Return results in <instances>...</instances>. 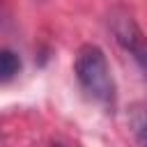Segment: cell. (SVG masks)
Segmentation results:
<instances>
[{
    "mask_svg": "<svg viewBox=\"0 0 147 147\" xmlns=\"http://www.w3.org/2000/svg\"><path fill=\"white\" fill-rule=\"evenodd\" d=\"M131 131L138 142L147 145V110L145 108H133L131 110Z\"/></svg>",
    "mask_w": 147,
    "mask_h": 147,
    "instance_id": "cell-4",
    "label": "cell"
},
{
    "mask_svg": "<svg viewBox=\"0 0 147 147\" xmlns=\"http://www.w3.org/2000/svg\"><path fill=\"white\" fill-rule=\"evenodd\" d=\"M18 71H21V57L9 48H0V83L14 80Z\"/></svg>",
    "mask_w": 147,
    "mask_h": 147,
    "instance_id": "cell-3",
    "label": "cell"
},
{
    "mask_svg": "<svg viewBox=\"0 0 147 147\" xmlns=\"http://www.w3.org/2000/svg\"><path fill=\"white\" fill-rule=\"evenodd\" d=\"M113 34L117 39V44L131 55V60L136 62L138 71L142 74L145 83H147V37L140 30V25L129 16V14H119L113 18Z\"/></svg>",
    "mask_w": 147,
    "mask_h": 147,
    "instance_id": "cell-2",
    "label": "cell"
},
{
    "mask_svg": "<svg viewBox=\"0 0 147 147\" xmlns=\"http://www.w3.org/2000/svg\"><path fill=\"white\" fill-rule=\"evenodd\" d=\"M74 74L87 99L103 108L115 106V80L110 76L108 60L99 46L85 44L78 48L74 60Z\"/></svg>",
    "mask_w": 147,
    "mask_h": 147,
    "instance_id": "cell-1",
    "label": "cell"
}]
</instances>
